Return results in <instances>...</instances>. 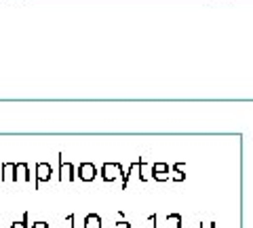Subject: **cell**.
<instances>
[{
    "label": "cell",
    "mask_w": 253,
    "mask_h": 228,
    "mask_svg": "<svg viewBox=\"0 0 253 228\" xmlns=\"http://www.w3.org/2000/svg\"><path fill=\"white\" fill-rule=\"evenodd\" d=\"M78 171H81V180H86V182H91V180L95 178V167L91 163H83Z\"/></svg>",
    "instance_id": "6da1fadb"
},
{
    "label": "cell",
    "mask_w": 253,
    "mask_h": 228,
    "mask_svg": "<svg viewBox=\"0 0 253 228\" xmlns=\"http://www.w3.org/2000/svg\"><path fill=\"white\" fill-rule=\"evenodd\" d=\"M84 228H101V220H99V216H95V214L86 216V220H84Z\"/></svg>",
    "instance_id": "7a4b0ae2"
},
{
    "label": "cell",
    "mask_w": 253,
    "mask_h": 228,
    "mask_svg": "<svg viewBox=\"0 0 253 228\" xmlns=\"http://www.w3.org/2000/svg\"><path fill=\"white\" fill-rule=\"evenodd\" d=\"M26 220H28V216H23V220H21V222H15L11 228H26Z\"/></svg>",
    "instance_id": "3957f363"
},
{
    "label": "cell",
    "mask_w": 253,
    "mask_h": 228,
    "mask_svg": "<svg viewBox=\"0 0 253 228\" xmlns=\"http://www.w3.org/2000/svg\"><path fill=\"white\" fill-rule=\"evenodd\" d=\"M34 228H49V226H46L44 222H36V224H34Z\"/></svg>",
    "instance_id": "277c9868"
}]
</instances>
